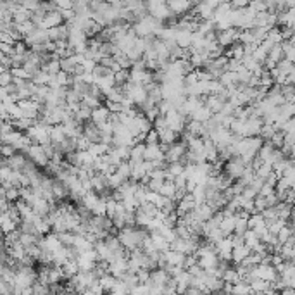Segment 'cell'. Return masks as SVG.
<instances>
[{
  "instance_id": "obj_3",
  "label": "cell",
  "mask_w": 295,
  "mask_h": 295,
  "mask_svg": "<svg viewBox=\"0 0 295 295\" xmlns=\"http://www.w3.org/2000/svg\"><path fill=\"white\" fill-rule=\"evenodd\" d=\"M174 192H176V186H174V183L171 182V180H164L163 186L159 188V193L163 197H173Z\"/></svg>"
},
{
  "instance_id": "obj_1",
  "label": "cell",
  "mask_w": 295,
  "mask_h": 295,
  "mask_svg": "<svg viewBox=\"0 0 295 295\" xmlns=\"http://www.w3.org/2000/svg\"><path fill=\"white\" fill-rule=\"evenodd\" d=\"M237 35H239L237 31L231 30V28H228V30H223L218 37H216V42H218V45L220 47H230L231 43L237 40Z\"/></svg>"
},
{
  "instance_id": "obj_2",
  "label": "cell",
  "mask_w": 295,
  "mask_h": 295,
  "mask_svg": "<svg viewBox=\"0 0 295 295\" xmlns=\"http://www.w3.org/2000/svg\"><path fill=\"white\" fill-rule=\"evenodd\" d=\"M192 0H169L167 2V9L169 12H174V14H182V12L188 11Z\"/></svg>"
}]
</instances>
